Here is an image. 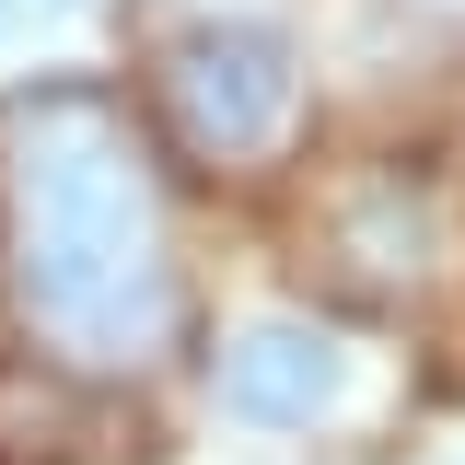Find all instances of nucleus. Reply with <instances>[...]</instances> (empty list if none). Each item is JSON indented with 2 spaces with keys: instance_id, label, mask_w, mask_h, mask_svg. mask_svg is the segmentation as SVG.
<instances>
[{
  "instance_id": "2",
  "label": "nucleus",
  "mask_w": 465,
  "mask_h": 465,
  "mask_svg": "<svg viewBox=\"0 0 465 465\" xmlns=\"http://www.w3.org/2000/svg\"><path fill=\"white\" fill-rule=\"evenodd\" d=\"M152 94H163L174 152L232 174V163H268L291 140V116H302V47L280 24H256V12H198V24L163 35Z\"/></svg>"
},
{
  "instance_id": "5",
  "label": "nucleus",
  "mask_w": 465,
  "mask_h": 465,
  "mask_svg": "<svg viewBox=\"0 0 465 465\" xmlns=\"http://www.w3.org/2000/svg\"><path fill=\"white\" fill-rule=\"evenodd\" d=\"M24 12H35V0H0V47H12V35H24Z\"/></svg>"
},
{
  "instance_id": "3",
  "label": "nucleus",
  "mask_w": 465,
  "mask_h": 465,
  "mask_svg": "<svg viewBox=\"0 0 465 465\" xmlns=\"http://www.w3.org/2000/svg\"><path fill=\"white\" fill-rule=\"evenodd\" d=\"M210 396L244 430H338L361 396V349L314 314H244L210 338Z\"/></svg>"
},
{
  "instance_id": "6",
  "label": "nucleus",
  "mask_w": 465,
  "mask_h": 465,
  "mask_svg": "<svg viewBox=\"0 0 465 465\" xmlns=\"http://www.w3.org/2000/svg\"><path fill=\"white\" fill-rule=\"evenodd\" d=\"M47 12H70V0H47Z\"/></svg>"
},
{
  "instance_id": "1",
  "label": "nucleus",
  "mask_w": 465,
  "mask_h": 465,
  "mask_svg": "<svg viewBox=\"0 0 465 465\" xmlns=\"http://www.w3.org/2000/svg\"><path fill=\"white\" fill-rule=\"evenodd\" d=\"M0 280L58 372L128 384L186 326L163 152L116 82H24L0 116Z\"/></svg>"
},
{
  "instance_id": "4",
  "label": "nucleus",
  "mask_w": 465,
  "mask_h": 465,
  "mask_svg": "<svg viewBox=\"0 0 465 465\" xmlns=\"http://www.w3.org/2000/svg\"><path fill=\"white\" fill-rule=\"evenodd\" d=\"M430 198L407 186V174H372L361 198L338 210V256H349V280H372V291H419L430 280Z\"/></svg>"
}]
</instances>
